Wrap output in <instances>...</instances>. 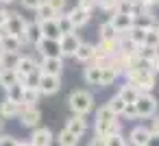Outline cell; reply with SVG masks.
Segmentation results:
<instances>
[{
  "mask_svg": "<svg viewBox=\"0 0 159 146\" xmlns=\"http://www.w3.org/2000/svg\"><path fill=\"white\" fill-rule=\"evenodd\" d=\"M94 131H96V135H102V137H109V135H118V133H122V124H120L118 116H113V113L107 109V105L100 107V109L96 111Z\"/></svg>",
  "mask_w": 159,
  "mask_h": 146,
  "instance_id": "6da1fadb",
  "label": "cell"
},
{
  "mask_svg": "<svg viewBox=\"0 0 159 146\" xmlns=\"http://www.w3.org/2000/svg\"><path fill=\"white\" fill-rule=\"evenodd\" d=\"M124 79H126V83H131L139 94H144V92H152L157 74H155L152 70L131 68V70H126V72H124Z\"/></svg>",
  "mask_w": 159,
  "mask_h": 146,
  "instance_id": "7a4b0ae2",
  "label": "cell"
},
{
  "mask_svg": "<svg viewBox=\"0 0 159 146\" xmlns=\"http://www.w3.org/2000/svg\"><path fill=\"white\" fill-rule=\"evenodd\" d=\"M68 105H70L72 113L87 116V113H92V109H94L96 100H94L92 92H87V89H74V92L68 96Z\"/></svg>",
  "mask_w": 159,
  "mask_h": 146,
  "instance_id": "3957f363",
  "label": "cell"
},
{
  "mask_svg": "<svg viewBox=\"0 0 159 146\" xmlns=\"http://www.w3.org/2000/svg\"><path fill=\"white\" fill-rule=\"evenodd\" d=\"M157 98L150 94V92H144L137 96L135 100V107H137V118H152L157 116Z\"/></svg>",
  "mask_w": 159,
  "mask_h": 146,
  "instance_id": "277c9868",
  "label": "cell"
},
{
  "mask_svg": "<svg viewBox=\"0 0 159 146\" xmlns=\"http://www.w3.org/2000/svg\"><path fill=\"white\" fill-rule=\"evenodd\" d=\"M20 124L24 126V129H35V126H39V120H42V113H39V109L37 107H31V105H22V109H20Z\"/></svg>",
  "mask_w": 159,
  "mask_h": 146,
  "instance_id": "5b68a950",
  "label": "cell"
},
{
  "mask_svg": "<svg viewBox=\"0 0 159 146\" xmlns=\"http://www.w3.org/2000/svg\"><path fill=\"white\" fill-rule=\"evenodd\" d=\"M24 29H26V20H24L20 13H11L9 20H7V24L2 26V31H0V35H5V33H7V35H16V37L22 39Z\"/></svg>",
  "mask_w": 159,
  "mask_h": 146,
  "instance_id": "8992f818",
  "label": "cell"
},
{
  "mask_svg": "<svg viewBox=\"0 0 159 146\" xmlns=\"http://www.w3.org/2000/svg\"><path fill=\"white\" fill-rule=\"evenodd\" d=\"M83 39L79 37V33H68V35H61L59 37V48H61V57H74V50L79 48Z\"/></svg>",
  "mask_w": 159,
  "mask_h": 146,
  "instance_id": "52a82bcc",
  "label": "cell"
},
{
  "mask_svg": "<svg viewBox=\"0 0 159 146\" xmlns=\"http://www.w3.org/2000/svg\"><path fill=\"white\" fill-rule=\"evenodd\" d=\"M59 89H61V76H52V74L39 76V94L42 96H55Z\"/></svg>",
  "mask_w": 159,
  "mask_h": 146,
  "instance_id": "ba28073f",
  "label": "cell"
},
{
  "mask_svg": "<svg viewBox=\"0 0 159 146\" xmlns=\"http://www.w3.org/2000/svg\"><path fill=\"white\" fill-rule=\"evenodd\" d=\"M35 48L39 50L42 59H46V57H61L59 39H46V37H42V39L35 44Z\"/></svg>",
  "mask_w": 159,
  "mask_h": 146,
  "instance_id": "9c48e42d",
  "label": "cell"
},
{
  "mask_svg": "<svg viewBox=\"0 0 159 146\" xmlns=\"http://www.w3.org/2000/svg\"><path fill=\"white\" fill-rule=\"evenodd\" d=\"M63 70V57H46L39 63V72L42 74H52V76H61Z\"/></svg>",
  "mask_w": 159,
  "mask_h": 146,
  "instance_id": "30bf717a",
  "label": "cell"
},
{
  "mask_svg": "<svg viewBox=\"0 0 159 146\" xmlns=\"http://www.w3.org/2000/svg\"><path fill=\"white\" fill-rule=\"evenodd\" d=\"M133 16L131 13H120V11H116V13H111L109 16V22L113 24V29L118 31V33H126L129 29H133Z\"/></svg>",
  "mask_w": 159,
  "mask_h": 146,
  "instance_id": "8fae6325",
  "label": "cell"
},
{
  "mask_svg": "<svg viewBox=\"0 0 159 146\" xmlns=\"http://www.w3.org/2000/svg\"><path fill=\"white\" fill-rule=\"evenodd\" d=\"M39 39H42L39 22H37V20L26 22V29H24V35H22V46H35Z\"/></svg>",
  "mask_w": 159,
  "mask_h": 146,
  "instance_id": "7c38bea8",
  "label": "cell"
},
{
  "mask_svg": "<svg viewBox=\"0 0 159 146\" xmlns=\"http://www.w3.org/2000/svg\"><path fill=\"white\" fill-rule=\"evenodd\" d=\"M18 74H22V76H26L29 72H35V70H39V63L35 61V57H31V55H18V61H16V68H13Z\"/></svg>",
  "mask_w": 159,
  "mask_h": 146,
  "instance_id": "4fadbf2b",
  "label": "cell"
},
{
  "mask_svg": "<svg viewBox=\"0 0 159 146\" xmlns=\"http://www.w3.org/2000/svg\"><path fill=\"white\" fill-rule=\"evenodd\" d=\"M33 146H50L52 144V131L48 126H35L29 139Z\"/></svg>",
  "mask_w": 159,
  "mask_h": 146,
  "instance_id": "5bb4252c",
  "label": "cell"
},
{
  "mask_svg": "<svg viewBox=\"0 0 159 146\" xmlns=\"http://www.w3.org/2000/svg\"><path fill=\"white\" fill-rule=\"evenodd\" d=\"M66 129L72 131L76 137H83L85 131H87V118L85 116H79V113H72L68 118V122H66Z\"/></svg>",
  "mask_w": 159,
  "mask_h": 146,
  "instance_id": "9a60e30c",
  "label": "cell"
},
{
  "mask_svg": "<svg viewBox=\"0 0 159 146\" xmlns=\"http://www.w3.org/2000/svg\"><path fill=\"white\" fill-rule=\"evenodd\" d=\"M83 81L87 85H92V87H100V66L89 61L85 66V70H83Z\"/></svg>",
  "mask_w": 159,
  "mask_h": 146,
  "instance_id": "2e32d148",
  "label": "cell"
},
{
  "mask_svg": "<svg viewBox=\"0 0 159 146\" xmlns=\"http://www.w3.org/2000/svg\"><path fill=\"white\" fill-rule=\"evenodd\" d=\"M150 129L148 126H144V124H139V126H135L133 131H131V135H129V142L133 144V146H146L148 144V139H150Z\"/></svg>",
  "mask_w": 159,
  "mask_h": 146,
  "instance_id": "e0dca14e",
  "label": "cell"
},
{
  "mask_svg": "<svg viewBox=\"0 0 159 146\" xmlns=\"http://www.w3.org/2000/svg\"><path fill=\"white\" fill-rule=\"evenodd\" d=\"M68 18L72 20L74 29H83V26H87V24H89L92 13H87V11H85V9H81V7H74V9H70V11H68Z\"/></svg>",
  "mask_w": 159,
  "mask_h": 146,
  "instance_id": "ac0fdd59",
  "label": "cell"
},
{
  "mask_svg": "<svg viewBox=\"0 0 159 146\" xmlns=\"http://www.w3.org/2000/svg\"><path fill=\"white\" fill-rule=\"evenodd\" d=\"M0 48H2L5 52H13V55H20L22 50V39L16 37V35H0Z\"/></svg>",
  "mask_w": 159,
  "mask_h": 146,
  "instance_id": "d6986e66",
  "label": "cell"
},
{
  "mask_svg": "<svg viewBox=\"0 0 159 146\" xmlns=\"http://www.w3.org/2000/svg\"><path fill=\"white\" fill-rule=\"evenodd\" d=\"M20 109H22V103H13L9 98H5L0 103V116L5 120H11V118H18L20 116Z\"/></svg>",
  "mask_w": 159,
  "mask_h": 146,
  "instance_id": "ffe728a7",
  "label": "cell"
},
{
  "mask_svg": "<svg viewBox=\"0 0 159 146\" xmlns=\"http://www.w3.org/2000/svg\"><path fill=\"white\" fill-rule=\"evenodd\" d=\"M39 29H42V37H46V39H59V37H61V33H59V29H57V20H55V18L39 22Z\"/></svg>",
  "mask_w": 159,
  "mask_h": 146,
  "instance_id": "44dd1931",
  "label": "cell"
},
{
  "mask_svg": "<svg viewBox=\"0 0 159 146\" xmlns=\"http://www.w3.org/2000/svg\"><path fill=\"white\" fill-rule=\"evenodd\" d=\"M74 59L81 61V63H89V61L94 59V46L87 44V42H81L79 48L74 50Z\"/></svg>",
  "mask_w": 159,
  "mask_h": 146,
  "instance_id": "7402d4cb",
  "label": "cell"
},
{
  "mask_svg": "<svg viewBox=\"0 0 159 146\" xmlns=\"http://www.w3.org/2000/svg\"><path fill=\"white\" fill-rule=\"evenodd\" d=\"M16 83H18V72L13 68H0V85L7 89V87H11Z\"/></svg>",
  "mask_w": 159,
  "mask_h": 146,
  "instance_id": "603a6c76",
  "label": "cell"
},
{
  "mask_svg": "<svg viewBox=\"0 0 159 146\" xmlns=\"http://www.w3.org/2000/svg\"><path fill=\"white\" fill-rule=\"evenodd\" d=\"M55 20H57V29H59L61 35H68V33H74V31H76L74 24H72V20L68 18V13H59Z\"/></svg>",
  "mask_w": 159,
  "mask_h": 146,
  "instance_id": "cb8c5ba5",
  "label": "cell"
},
{
  "mask_svg": "<svg viewBox=\"0 0 159 146\" xmlns=\"http://www.w3.org/2000/svg\"><path fill=\"white\" fill-rule=\"evenodd\" d=\"M116 81H118V74H116V70H113L111 66L100 68V87H109V85H113Z\"/></svg>",
  "mask_w": 159,
  "mask_h": 146,
  "instance_id": "d4e9b609",
  "label": "cell"
},
{
  "mask_svg": "<svg viewBox=\"0 0 159 146\" xmlns=\"http://www.w3.org/2000/svg\"><path fill=\"white\" fill-rule=\"evenodd\" d=\"M118 96H120L124 103H135V100H137V96H139V92H137V89H135L131 83H124V85L120 87Z\"/></svg>",
  "mask_w": 159,
  "mask_h": 146,
  "instance_id": "484cf974",
  "label": "cell"
},
{
  "mask_svg": "<svg viewBox=\"0 0 159 146\" xmlns=\"http://www.w3.org/2000/svg\"><path fill=\"white\" fill-rule=\"evenodd\" d=\"M98 35H100V39H118V37H120V33L113 29V24H111L109 20L98 26Z\"/></svg>",
  "mask_w": 159,
  "mask_h": 146,
  "instance_id": "4316f807",
  "label": "cell"
},
{
  "mask_svg": "<svg viewBox=\"0 0 159 146\" xmlns=\"http://www.w3.org/2000/svg\"><path fill=\"white\" fill-rule=\"evenodd\" d=\"M57 144H59V146H79V137H76L72 131L63 129V131L57 135Z\"/></svg>",
  "mask_w": 159,
  "mask_h": 146,
  "instance_id": "83f0119b",
  "label": "cell"
},
{
  "mask_svg": "<svg viewBox=\"0 0 159 146\" xmlns=\"http://www.w3.org/2000/svg\"><path fill=\"white\" fill-rule=\"evenodd\" d=\"M39 89L37 87H24V96H22V105H31V107H35L37 103H39Z\"/></svg>",
  "mask_w": 159,
  "mask_h": 146,
  "instance_id": "f1b7e54d",
  "label": "cell"
},
{
  "mask_svg": "<svg viewBox=\"0 0 159 146\" xmlns=\"http://www.w3.org/2000/svg\"><path fill=\"white\" fill-rule=\"evenodd\" d=\"M126 37L135 44V46H144V39H146V31L144 29H137V26H133V29H129L126 31Z\"/></svg>",
  "mask_w": 159,
  "mask_h": 146,
  "instance_id": "f546056e",
  "label": "cell"
},
{
  "mask_svg": "<svg viewBox=\"0 0 159 146\" xmlns=\"http://www.w3.org/2000/svg\"><path fill=\"white\" fill-rule=\"evenodd\" d=\"M5 92H7V98H9V100H13V103H22V96H24V85H22V83H16V85L7 87Z\"/></svg>",
  "mask_w": 159,
  "mask_h": 146,
  "instance_id": "4dcf8cb0",
  "label": "cell"
},
{
  "mask_svg": "<svg viewBox=\"0 0 159 146\" xmlns=\"http://www.w3.org/2000/svg\"><path fill=\"white\" fill-rule=\"evenodd\" d=\"M124 105H126V103H124V100H122L118 94H116L113 98H109V100H107V109H109L113 116H122V111H124Z\"/></svg>",
  "mask_w": 159,
  "mask_h": 146,
  "instance_id": "1f68e13d",
  "label": "cell"
},
{
  "mask_svg": "<svg viewBox=\"0 0 159 146\" xmlns=\"http://www.w3.org/2000/svg\"><path fill=\"white\" fill-rule=\"evenodd\" d=\"M35 13H37V18H35L37 22H44V20H50V18H57V13H55V11H52V9H50V7H48L46 2H42V5H39V7L35 9Z\"/></svg>",
  "mask_w": 159,
  "mask_h": 146,
  "instance_id": "d6a6232c",
  "label": "cell"
},
{
  "mask_svg": "<svg viewBox=\"0 0 159 146\" xmlns=\"http://www.w3.org/2000/svg\"><path fill=\"white\" fill-rule=\"evenodd\" d=\"M39 76H42V72L39 70H35V72H29L26 76H24V87H37L39 89Z\"/></svg>",
  "mask_w": 159,
  "mask_h": 146,
  "instance_id": "836d02e7",
  "label": "cell"
},
{
  "mask_svg": "<svg viewBox=\"0 0 159 146\" xmlns=\"http://www.w3.org/2000/svg\"><path fill=\"white\" fill-rule=\"evenodd\" d=\"M118 2H120V0H98V9H102L107 16H111V13H116Z\"/></svg>",
  "mask_w": 159,
  "mask_h": 146,
  "instance_id": "e575fe53",
  "label": "cell"
},
{
  "mask_svg": "<svg viewBox=\"0 0 159 146\" xmlns=\"http://www.w3.org/2000/svg\"><path fill=\"white\" fill-rule=\"evenodd\" d=\"M144 46H152V48H157V46H159V29H150V31H146Z\"/></svg>",
  "mask_w": 159,
  "mask_h": 146,
  "instance_id": "d590c367",
  "label": "cell"
},
{
  "mask_svg": "<svg viewBox=\"0 0 159 146\" xmlns=\"http://www.w3.org/2000/svg\"><path fill=\"white\" fill-rule=\"evenodd\" d=\"M44 2L59 16V13H66V7H68V0H44Z\"/></svg>",
  "mask_w": 159,
  "mask_h": 146,
  "instance_id": "8d00e7d4",
  "label": "cell"
},
{
  "mask_svg": "<svg viewBox=\"0 0 159 146\" xmlns=\"http://www.w3.org/2000/svg\"><path fill=\"white\" fill-rule=\"evenodd\" d=\"M105 146H126V139L122 137V133L109 135V137H105Z\"/></svg>",
  "mask_w": 159,
  "mask_h": 146,
  "instance_id": "74e56055",
  "label": "cell"
},
{
  "mask_svg": "<svg viewBox=\"0 0 159 146\" xmlns=\"http://www.w3.org/2000/svg\"><path fill=\"white\" fill-rule=\"evenodd\" d=\"M29 142H20L11 135H0V146H26Z\"/></svg>",
  "mask_w": 159,
  "mask_h": 146,
  "instance_id": "f35d334b",
  "label": "cell"
},
{
  "mask_svg": "<svg viewBox=\"0 0 159 146\" xmlns=\"http://www.w3.org/2000/svg\"><path fill=\"white\" fill-rule=\"evenodd\" d=\"M76 7H81V9H85L87 13H92L94 9H98V0H79Z\"/></svg>",
  "mask_w": 159,
  "mask_h": 146,
  "instance_id": "ab89813d",
  "label": "cell"
},
{
  "mask_svg": "<svg viewBox=\"0 0 159 146\" xmlns=\"http://www.w3.org/2000/svg\"><path fill=\"white\" fill-rule=\"evenodd\" d=\"M122 116H126L129 120H135V118H137V107H135V103H126Z\"/></svg>",
  "mask_w": 159,
  "mask_h": 146,
  "instance_id": "60d3db41",
  "label": "cell"
},
{
  "mask_svg": "<svg viewBox=\"0 0 159 146\" xmlns=\"http://www.w3.org/2000/svg\"><path fill=\"white\" fill-rule=\"evenodd\" d=\"M18 2L22 5V9H26V11H35L44 0H18Z\"/></svg>",
  "mask_w": 159,
  "mask_h": 146,
  "instance_id": "b9f144b4",
  "label": "cell"
},
{
  "mask_svg": "<svg viewBox=\"0 0 159 146\" xmlns=\"http://www.w3.org/2000/svg\"><path fill=\"white\" fill-rule=\"evenodd\" d=\"M150 133H155V135H159V116H152L150 118Z\"/></svg>",
  "mask_w": 159,
  "mask_h": 146,
  "instance_id": "7bdbcfd3",
  "label": "cell"
},
{
  "mask_svg": "<svg viewBox=\"0 0 159 146\" xmlns=\"http://www.w3.org/2000/svg\"><path fill=\"white\" fill-rule=\"evenodd\" d=\"M9 16H11V11H7L5 7H0V26H5V24H7Z\"/></svg>",
  "mask_w": 159,
  "mask_h": 146,
  "instance_id": "ee69618b",
  "label": "cell"
},
{
  "mask_svg": "<svg viewBox=\"0 0 159 146\" xmlns=\"http://www.w3.org/2000/svg\"><path fill=\"white\" fill-rule=\"evenodd\" d=\"M89 146H105V137H102V135H96V137H92Z\"/></svg>",
  "mask_w": 159,
  "mask_h": 146,
  "instance_id": "f6af8a7d",
  "label": "cell"
},
{
  "mask_svg": "<svg viewBox=\"0 0 159 146\" xmlns=\"http://www.w3.org/2000/svg\"><path fill=\"white\" fill-rule=\"evenodd\" d=\"M150 68H152L155 74H159V55H155V59L150 61Z\"/></svg>",
  "mask_w": 159,
  "mask_h": 146,
  "instance_id": "bcb514c9",
  "label": "cell"
},
{
  "mask_svg": "<svg viewBox=\"0 0 159 146\" xmlns=\"http://www.w3.org/2000/svg\"><path fill=\"white\" fill-rule=\"evenodd\" d=\"M13 2H18V0H0V5H2V7H7V5H13Z\"/></svg>",
  "mask_w": 159,
  "mask_h": 146,
  "instance_id": "7dc6e473",
  "label": "cell"
},
{
  "mask_svg": "<svg viewBox=\"0 0 159 146\" xmlns=\"http://www.w3.org/2000/svg\"><path fill=\"white\" fill-rule=\"evenodd\" d=\"M2 66H5V50L0 48V68H2Z\"/></svg>",
  "mask_w": 159,
  "mask_h": 146,
  "instance_id": "c3c4849f",
  "label": "cell"
},
{
  "mask_svg": "<svg viewBox=\"0 0 159 146\" xmlns=\"http://www.w3.org/2000/svg\"><path fill=\"white\" fill-rule=\"evenodd\" d=\"M2 124H5V118L0 116V133H2Z\"/></svg>",
  "mask_w": 159,
  "mask_h": 146,
  "instance_id": "681fc988",
  "label": "cell"
},
{
  "mask_svg": "<svg viewBox=\"0 0 159 146\" xmlns=\"http://www.w3.org/2000/svg\"><path fill=\"white\" fill-rule=\"evenodd\" d=\"M26 146H33V144H31V142H29V144H26Z\"/></svg>",
  "mask_w": 159,
  "mask_h": 146,
  "instance_id": "f907efd6",
  "label": "cell"
},
{
  "mask_svg": "<svg viewBox=\"0 0 159 146\" xmlns=\"http://www.w3.org/2000/svg\"><path fill=\"white\" fill-rule=\"evenodd\" d=\"M157 55H159V46H157Z\"/></svg>",
  "mask_w": 159,
  "mask_h": 146,
  "instance_id": "816d5d0a",
  "label": "cell"
},
{
  "mask_svg": "<svg viewBox=\"0 0 159 146\" xmlns=\"http://www.w3.org/2000/svg\"><path fill=\"white\" fill-rule=\"evenodd\" d=\"M157 7H159V0H157Z\"/></svg>",
  "mask_w": 159,
  "mask_h": 146,
  "instance_id": "f5cc1de1",
  "label": "cell"
},
{
  "mask_svg": "<svg viewBox=\"0 0 159 146\" xmlns=\"http://www.w3.org/2000/svg\"><path fill=\"white\" fill-rule=\"evenodd\" d=\"M0 31H2V26H0Z\"/></svg>",
  "mask_w": 159,
  "mask_h": 146,
  "instance_id": "db71d44e",
  "label": "cell"
},
{
  "mask_svg": "<svg viewBox=\"0 0 159 146\" xmlns=\"http://www.w3.org/2000/svg\"><path fill=\"white\" fill-rule=\"evenodd\" d=\"M157 29H159V24H157Z\"/></svg>",
  "mask_w": 159,
  "mask_h": 146,
  "instance_id": "11a10c76",
  "label": "cell"
}]
</instances>
